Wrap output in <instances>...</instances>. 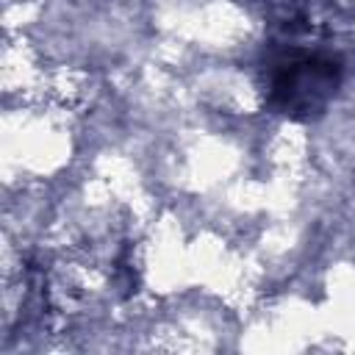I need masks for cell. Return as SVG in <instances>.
<instances>
[{
	"label": "cell",
	"mask_w": 355,
	"mask_h": 355,
	"mask_svg": "<svg viewBox=\"0 0 355 355\" xmlns=\"http://www.w3.org/2000/svg\"><path fill=\"white\" fill-rule=\"evenodd\" d=\"M341 75L344 64L338 55L286 44L266 67V105L291 119H311L327 108Z\"/></svg>",
	"instance_id": "cell-1"
}]
</instances>
